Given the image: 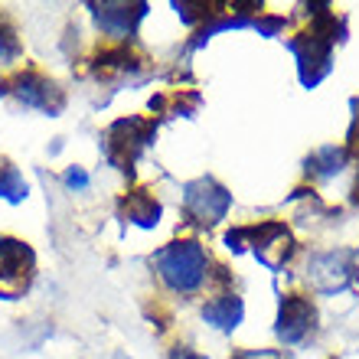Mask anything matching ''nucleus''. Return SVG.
<instances>
[{
  "instance_id": "obj_6",
  "label": "nucleus",
  "mask_w": 359,
  "mask_h": 359,
  "mask_svg": "<svg viewBox=\"0 0 359 359\" xmlns=\"http://www.w3.org/2000/svg\"><path fill=\"white\" fill-rule=\"evenodd\" d=\"M36 278V255L27 242L0 236V301H17Z\"/></svg>"
},
{
  "instance_id": "obj_18",
  "label": "nucleus",
  "mask_w": 359,
  "mask_h": 359,
  "mask_svg": "<svg viewBox=\"0 0 359 359\" xmlns=\"http://www.w3.org/2000/svg\"><path fill=\"white\" fill-rule=\"evenodd\" d=\"M167 359H206L203 353H196L193 346H187V343H177L170 353H167Z\"/></svg>"
},
{
  "instance_id": "obj_10",
  "label": "nucleus",
  "mask_w": 359,
  "mask_h": 359,
  "mask_svg": "<svg viewBox=\"0 0 359 359\" xmlns=\"http://www.w3.org/2000/svg\"><path fill=\"white\" fill-rule=\"evenodd\" d=\"M242 317H245V304H242V297L232 291L212 294V297L203 304V320H206L212 330L232 333L238 323H242Z\"/></svg>"
},
{
  "instance_id": "obj_14",
  "label": "nucleus",
  "mask_w": 359,
  "mask_h": 359,
  "mask_svg": "<svg viewBox=\"0 0 359 359\" xmlns=\"http://www.w3.org/2000/svg\"><path fill=\"white\" fill-rule=\"evenodd\" d=\"M27 180L10 161H0V199L7 203H23L27 199Z\"/></svg>"
},
{
  "instance_id": "obj_9",
  "label": "nucleus",
  "mask_w": 359,
  "mask_h": 359,
  "mask_svg": "<svg viewBox=\"0 0 359 359\" xmlns=\"http://www.w3.org/2000/svg\"><path fill=\"white\" fill-rule=\"evenodd\" d=\"M350 255L346 252H320L307 262V281H311L313 291L333 294L343 291L346 281H350Z\"/></svg>"
},
{
  "instance_id": "obj_4",
  "label": "nucleus",
  "mask_w": 359,
  "mask_h": 359,
  "mask_svg": "<svg viewBox=\"0 0 359 359\" xmlns=\"http://www.w3.org/2000/svg\"><path fill=\"white\" fill-rule=\"evenodd\" d=\"M0 95H13L23 108H36L46 114H59L66 108V92L56 79L43 76L39 69H23L17 76L0 79Z\"/></svg>"
},
{
  "instance_id": "obj_19",
  "label": "nucleus",
  "mask_w": 359,
  "mask_h": 359,
  "mask_svg": "<svg viewBox=\"0 0 359 359\" xmlns=\"http://www.w3.org/2000/svg\"><path fill=\"white\" fill-rule=\"evenodd\" d=\"M353 199H356V206H359V173H356V187H353Z\"/></svg>"
},
{
  "instance_id": "obj_1",
  "label": "nucleus",
  "mask_w": 359,
  "mask_h": 359,
  "mask_svg": "<svg viewBox=\"0 0 359 359\" xmlns=\"http://www.w3.org/2000/svg\"><path fill=\"white\" fill-rule=\"evenodd\" d=\"M154 268L157 278L167 284V291L189 297L209 281V252L196 238H180L154 255Z\"/></svg>"
},
{
  "instance_id": "obj_13",
  "label": "nucleus",
  "mask_w": 359,
  "mask_h": 359,
  "mask_svg": "<svg viewBox=\"0 0 359 359\" xmlns=\"http://www.w3.org/2000/svg\"><path fill=\"white\" fill-rule=\"evenodd\" d=\"M20 56H23V43H20V36H17V27H13L10 17L0 10V69L13 66Z\"/></svg>"
},
{
  "instance_id": "obj_16",
  "label": "nucleus",
  "mask_w": 359,
  "mask_h": 359,
  "mask_svg": "<svg viewBox=\"0 0 359 359\" xmlns=\"http://www.w3.org/2000/svg\"><path fill=\"white\" fill-rule=\"evenodd\" d=\"M346 147L359 151V98H353V124H350V134H346Z\"/></svg>"
},
{
  "instance_id": "obj_8",
  "label": "nucleus",
  "mask_w": 359,
  "mask_h": 359,
  "mask_svg": "<svg viewBox=\"0 0 359 359\" xmlns=\"http://www.w3.org/2000/svg\"><path fill=\"white\" fill-rule=\"evenodd\" d=\"M92 17L104 36L114 43H128L147 17V4H92Z\"/></svg>"
},
{
  "instance_id": "obj_7",
  "label": "nucleus",
  "mask_w": 359,
  "mask_h": 359,
  "mask_svg": "<svg viewBox=\"0 0 359 359\" xmlns=\"http://www.w3.org/2000/svg\"><path fill=\"white\" fill-rule=\"evenodd\" d=\"M313 323H317V311H313L311 297L304 294H284L278 304V320H274V333L284 346H301L311 337Z\"/></svg>"
},
{
  "instance_id": "obj_15",
  "label": "nucleus",
  "mask_w": 359,
  "mask_h": 359,
  "mask_svg": "<svg viewBox=\"0 0 359 359\" xmlns=\"http://www.w3.org/2000/svg\"><path fill=\"white\" fill-rule=\"evenodd\" d=\"M62 183H66L69 189H79V193H82V189H88L92 180H88V173L82 170V167H69V170L62 173Z\"/></svg>"
},
{
  "instance_id": "obj_17",
  "label": "nucleus",
  "mask_w": 359,
  "mask_h": 359,
  "mask_svg": "<svg viewBox=\"0 0 359 359\" xmlns=\"http://www.w3.org/2000/svg\"><path fill=\"white\" fill-rule=\"evenodd\" d=\"M232 359H284L278 350H236Z\"/></svg>"
},
{
  "instance_id": "obj_12",
  "label": "nucleus",
  "mask_w": 359,
  "mask_h": 359,
  "mask_svg": "<svg viewBox=\"0 0 359 359\" xmlns=\"http://www.w3.org/2000/svg\"><path fill=\"white\" fill-rule=\"evenodd\" d=\"M343 163H346V147L330 144V147H320V151H313L307 157V173L327 180V177H337L343 170Z\"/></svg>"
},
{
  "instance_id": "obj_3",
  "label": "nucleus",
  "mask_w": 359,
  "mask_h": 359,
  "mask_svg": "<svg viewBox=\"0 0 359 359\" xmlns=\"http://www.w3.org/2000/svg\"><path fill=\"white\" fill-rule=\"evenodd\" d=\"M157 124L144 114H131V118H118V121L104 131V161L111 163L114 170H121L131 177L134 163L147 147H151Z\"/></svg>"
},
{
  "instance_id": "obj_20",
  "label": "nucleus",
  "mask_w": 359,
  "mask_h": 359,
  "mask_svg": "<svg viewBox=\"0 0 359 359\" xmlns=\"http://www.w3.org/2000/svg\"><path fill=\"white\" fill-rule=\"evenodd\" d=\"M114 359H131V356H128V353H121V350H118V353H114Z\"/></svg>"
},
{
  "instance_id": "obj_5",
  "label": "nucleus",
  "mask_w": 359,
  "mask_h": 359,
  "mask_svg": "<svg viewBox=\"0 0 359 359\" xmlns=\"http://www.w3.org/2000/svg\"><path fill=\"white\" fill-rule=\"evenodd\" d=\"M232 209V193H229L219 180L199 177L183 187V212L189 222H196L199 229H212L229 216Z\"/></svg>"
},
{
  "instance_id": "obj_11",
  "label": "nucleus",
  "mask_w": 359,
  "mask_h": 359,
  "mask_svg": "<svg viewBox=\"0 0 359 359\" xmlns=\"http://www.w3.org/2000/svg\"><path fill=\"white\" fill-rule=\"evenodd\" d=\"M161 199L154 196L151 189H131V193H124L121 196V216L128 222L141 229H154L161 222Z\"/></svg>"
},
{
  "instance_id": "obj_2",
  "label": "nucleus",
  "mask_w": 359,
  "mask_h": 359,
  "mask_svg": "<svg viewBox=\"0 0 359 359\" xmlns=\"http://www.w3.org/2000/svg\"><path fill=\"white\" fill-rule=\"evenodd\" d=\"M226 245L232 248V252H242L245 245H252L255 258L265 268H271V271L284 268L287 262H291L294 252H297L291 229L284 226L281 219H262V222H255V226L232 229V232H226Z\"/></svg>"
}]
</instances>
